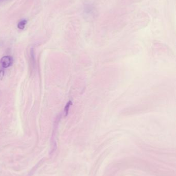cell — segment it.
<instances>
[{
  "mask_svg": "<svg viewBox=\"0 0 176 176\" xmlns=\"http://www.w3.org/2000/svg\"><path fill=\"white\" fill-rule=\"evenodd\" d=\"M12 63H13V59L9 56L3 57L0 60V64L2 68H7L10 67Z\"/></svg>",
  "mask_w": 176,
  "mask_h": 176,
  "instance_id": "6da1fadb",
  "label": "cell"
},
{
  "mask_svg": "<svg viewBox=\"0 0 176 176\" xmlns=\"http://www.w3.org/2000/svg\"><path fill=\"white\" fill-rule=\"evenodd\" d=\"M70 105V102H69L67 104L66 106L65 107V112L66 113V115H67V113H68V110H69V106Z\"/></svg>",
  "mask_w": 176,
  "mask_h": 176,
  "instance_id": "277c9868",
  "label": "cell"
},
{
  "mask_svg": "<svg viewBox=\"0 0 176 176\" xmlns=\"http://www.w3.org/2000/svg\"><path fill=\"white\" fill-rule=\"evenodd\" d=\"M4 76V71L3 69H0V80H2Z\"/></svg>",
  "mask_w": 176,
  "mask_h": 176,
  "instance_id": "5b68a950",
  "label": "cell"
},
{
  "mask_svg": "<svg viewBox=\"0 0 176 176\" xmlns=\"http://www.w3.org/2000/svg\"><path fill=\"white\" fill-rule=\"evenodd\" d=\"M27 21L26 20H23L19 22L18 24V28L20 30H24L27 24Z\"/></svg>",
  "mask_w": 176,
  "mask_h": 176,
  "instance_id": "3957f363",
  "label": "cell"
},
{
  "mask_svg": "<svg viewBox=\"0 0 176 176\" xmlns=\"http://www.w3.org/2000/svg\"><path fill=\"white\" fill-rule=\"evenodd\" d=\"M94 12L95 11L94 9V7L92 5H90V4L85 5V7H84V13H85V16H86L87 17L93 16L94 15V12Z\"/></svg>",
  "mask_w": 176,
  "mask_h": 176,
  "instance_id": "7a4b0ae2",
  "label": "cell"
}]
</instances>
